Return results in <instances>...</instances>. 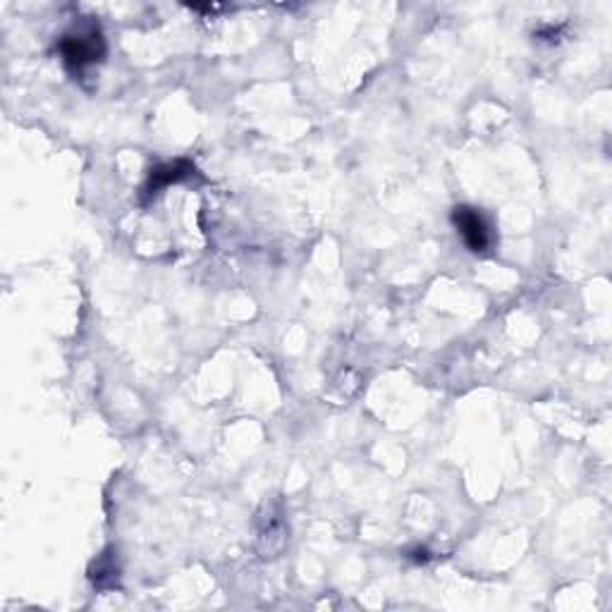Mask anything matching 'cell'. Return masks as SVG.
Masks as SVG:
<instances>
[{"mask_svg": "<svg viewBox=\"0 0 612 612\" xmlns=\"http://www.w3.org/2000/svg\"><path fill=\"white\" fill-rule=\"evenodd\" d=\"M60 53H63L65 65L70 70H84L87 65L99 63L106 53V44L99 29H87V32L67 34L60 41Z\"/></svg>", "mask_w": 612, "mask_h": 612, "instance_id": "1", "label": "cell"}, {"mask_svg": "<svg viewBox=\"0 0 612 612\" xmlns=\"http://www.w3.org/2000/svg\"><path fill=\"white\" fill-rule=\"evenodd\" d=\"M452 223H455L457 232L462 235L464 244H467L471 252L481 254L491 247V228H488L486 218L476 208L457 206L452 211Z\"/></svg>", "mask_w": 612, "mask_h": 612, "instance_id": "2", "label": "cell"}, {"mask_svg": "<svg viewBox=\"0 0 612 612\" xmlns=\"http://www.w3.org/2000/svg\"><path fill=\"white\" fill-rule=\"evenodd\" d=\"M192 173V163L187 161H175V163H163L158 168H153L149 173V182H146L144 192L146 194H156L161 192L163 187L173 185V182H180L182 177H187Z\"/></svg>", "mask_w": 612, "mask_h": 612, "instance_id": "3", "label": "cell"}]
</instances>
